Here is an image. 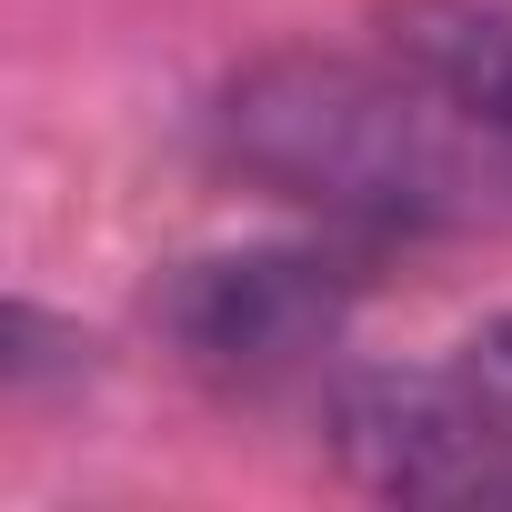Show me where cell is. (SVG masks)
Here are the masks:
<instances>
[{
	"mask_svg": "<svg viewBox=\"0 0 512 512\" xmlns=\"http://www.w3.org/2000/svg\"><path fill=\"white\" fill-rule=\"evenodd\" d=\"M221 161L322 221H352V231L472 221L482 181H492L472 131L402 61L362 71V61H322V51L251 61L221 91Z\"/></svg>",
	"mask_w": 512,
	"mask_h": 512,
	"instance_id": "6da1fadb",
	"label": "cell"
},
{
	"mask_svg": "<svg viewBox=\"0 0 512 512\" xmlns=\"http://www.w3.org/2000/svg\"><path fill=\"white\" fill-rule=\"evenodd\" d=\"M151 322H161V342H171L201 382H221V392H272V382H302V372L342 342L352 282L322 262V251L241 241V251H201V262L161 272Z\"/></svg>",
	"mask_w": 512,
	"mask_h": 512,
	"instance_id": "7a4b0ae2",
	"label": "cell"
},
{
	"mask_svg": "<svg viewBox=\"0 0 512 512\" xmlns=\"http://www.w3.org/2000/svg\"><path fill=\"white\" fill-rule=\"evenodd\" d=\"M332 462L382 502H512V432L472 392V372H342L332 382Z\"/></svg>",
	"mask_w": 512,
	"mask_h": 512,
	"instance_id": "3957f363",
	"label": "cell"
},
{
	"mask_svg": "<svg viewBox=\"0 0 512 512\" xmlns=\"http://www.w3.org/2000/svg\"><path fill=\"white\" fill-rule=\"evenodd\" d=\"M382 51L472 131V151L512 191V0H392Z\"/></svg>",
	"mask_w": 512,
	"mask_h": 512,
	"instance_id": "277c9868",
	"label": "cell"
},
{
	"mask_svg": "<svg viewBox=\"0 0 512 512\" xmlns=\"http://www.w3.org/2000/svg\"><path fill=\"white\" fill-rule=\"evenodd\" d=\"M462 372H472V392L502 412V432H512V322H482L472 342H462Z\"/></svg>",
	"mask_w": 512,
	"mask_h": 512,
	"instance_id": "5b68a950",
	"label": "cell"
}]
</instances>
